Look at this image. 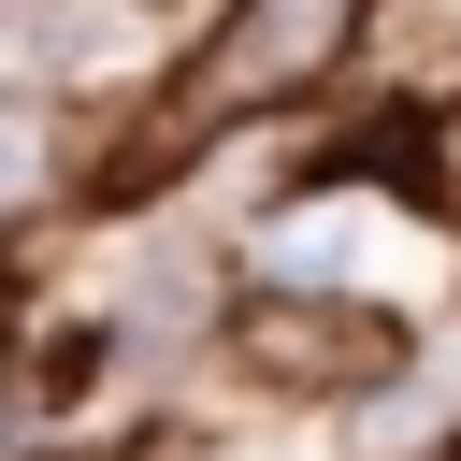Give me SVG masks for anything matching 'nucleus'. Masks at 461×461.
Segmentation results:
<instances>
[{
	"label": "nucleus",
	"instance_id": "obj_2",
	"mask_svg": "<svg viewBox=\"0 0 461 461\" xmlns=\"http://www.w3.org/2000/svg\"><path fill=\"white\" fill-rule=\"evenodd\" d=\"M245 360L288 375V389H360V375L403 360V331L360 317V303H259V317H245Z\"/></svg>",
	"mask_w": 461,
	"mask_h": 461
},
{
	"label": "nucleus",
	"instance_id": "obj_4",
	"mask_svg": "<svg viewBox=\"0 0 461 461\" xmlns=\"http://www.w3.org/2000/svg\"><path fill=\"white\" fill-rule=\"evenodd\" d=\"M0 14H14V0H0Z\"/></svg>",
	"mask_w": 461,
	"mask_h": 461
},
{
	"label": "nucleus",
	"instance_id": "obj_3",
	"mask_svg": "<svg viewBox=\"0 0 461 461\" xmlns=\"http://www.w3.org/2000/svg\"><path fill=\"white\" fill-rule=\"evenodd\" d=\"M432 187H447V216H461V115H447V144H432Z\"/></svg>",
	"mask_w": 461,
	"mask_h": 461
},
{
	"label": "nucleus",
	"instance_id": "obj_1",
	"mask_svg": "<svg viewBox=\"0 0 461 461\" xmlns=\"http://www.w3.org/2000/svg\"><path fill=\"white\" fill-rule=\"evenodd\" d=\"M360 43V0H245L216 43H202V72L158 101V158L173 144H202V115H259V101H303L331 58Z\"/></svg>",
	"mask_w": 461,
	"mask_h": 461
}]
</instances>
